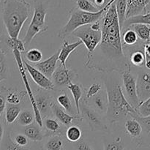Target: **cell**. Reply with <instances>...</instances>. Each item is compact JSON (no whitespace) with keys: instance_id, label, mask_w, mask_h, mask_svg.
<instances>
[{"instance_id":"ac0fdd59","label":"cell","mask_w":150,"mask_h":150,"mask_svg":"<svg viewBox=\"0 0 150 150\" xmlns=\"http://www.w3.org/2000/svg\"><path fill=\"white\" fill-rule=\"evenodd\" d=\"M92 103V108L98 114H106L107 107H108V100H107L106 95H104L101 92H99L88 100L86 103Z\"/></svg>"},{"instance_id":"7402d4cb","label":"cell","mask_w":150,"mask_h":150,"mask_svg":"<svg viewBox=\"0 0 150 150\" xmlns=\"http://www.w3.org/2000/svg\"><path fill=\"white\" fill-rule=\"evenodd\" d=\"M126 132L134 139H139L142 136V127L140 123L135 119L132 118L126 121L125 125Z\"/></svg>"},{"instance_id":"836d02e7","label":"cell","mask_w":150,"mask_h":150,"mask_svg":"<svg viewBox=\"0 0 150 150\" xmlns=\"http://www.w3.org/2000/svg\"><path fill=\"white\" fill-rule=\"evenodd\" d=\"M122 40L123 42L127 46H133L138 42L139 38L136 35V32L130 28H127L125 29L122 35Z\"/></svg>"},{"instance_id":"e0dca14e","label":"cell","mask_w":150,"mask_h":150,"mask_svg":"<svg viewBox=\"0 0 150 150\" xmlns=\"http://www.w3.org/2000/svg\"><path fill=\"white\" fill-rule=\"evenodd\" d=\"M81 44L82 42L81 40H78L76 42H73V43H69L67 40H64L62 48L59 50V60L60 61V64L64 67H67L66 61L68 59L69 56Z\"/></svg>"},{"instance_id":"74e56055","label":"cell","mask_w":150,"mask_h":150,"mask_svg":"<svg viewBox=\"0 0 150 150\" xmlns=\"http://www.w3.org/2000/svg\"><path fill=\"white\" fill-rule=\"evenodd\" d=\"M78 8L82 11L87 12V13H97L99 9L94 6L89 0H76Z\"/></svg>"},{"instance_id":"681fc988","label":"cell","mask_w":150,"mask_h":150,"mask_svg":"<svg viewBox=\"0 0 150 150\" xmlns=\"http://www.w3.org/2000/svg\"><path fill=\"white\" fill-rule=\"evenodd\" d=\"M29 149H30V150H34V149H31V148H29ZM35 150H45V149H44L43 148H40V149H35Z\"/></svg>"},{"instance_id":"ffe728a7","label":"cell","mask_w":150,"mask_h":150,"mask_svg":"<svg viewBox=\"0 0 150 150\" xmlns=\"http://www.w3.org/2000/svg\"><path fill=\"white\" fill-rule=\"evenodd\" d=\"M133 24H145L150 26V12L133 16V17L128 18L126 19L124 25H123L122 32H123L124 29H126L129 26Z\"/></svg>"},{"instance_id":"9a60e30c","label":"cell","mask_w":150,"mask_h":150,"mask_svg":"<svg viewBox=\"0 0 150 150\" xmlns=\"http://www.w3.org/2000/svg\"><path fill=\"white\" fill-rule=\"evenodd\" d=\"M51 112L54 114L56 118L65 127H69L72 126L73 122L75 120H83V117L81 116H72L67 114L62 109L61 107L59 105H57L56 103L53 101L52 104H51Z\"/></svg>"},{"instance_id":"f1b7e54d","label":"cell","mask_w":150,"mask_h":150,"mask_svg":"<svg viewBox=\"0 0 150 150\" xmlns=\"http://www.w3.org/2000/svg\"><path fill=\"white\" fill-rule=\"evenodd\" d=\"M130 62L136 67H142L145 64V56L144 48H134L130 53Z\"/></svg>"},{"instance_id":"d6986e66","label":"cell","mask_w":150,"mask_h":150,"mask_svg":"<svg viewBox=\"0 0 150 150\" xmlns=\"http://www.w3.org/2000/svg\"><path fill=\"white\" fill-rule=\"evenodd\" d=\"M41 127L34 122L23 128V135L27 137L29 140L34 142H42L44 139V134L41 130Z\"/></svg>"},{"instance_id":"5b68a950","label":"cell","mask_w":150,"mask_h":150,"mask_svg":"<svg viewBox=\"0 0 150 150\" xmlns=\"http://www.w3.org/2000/svg\"><path fill=\"white\" fill-rule=\"evenodd\" d=\"M46 14V8H45L42 4L35 6L32 21L22 40L24 45H29L37 35L42 34L48 30V26L45 23Z\"/></svg>"},{"instance_id":"2e32d148","label":"cell","mask_w":150,"mask_h":150,"mask_svg":"<svg viewBox=\"0 0 150 150\" xmlns=\"http://www.w3.org/2000/svg\"><path fill=\"white\" fill-rule=\"evenodd\" d=\"M150 0H127L126 19L146 13V7Z\"/></svg>"},{"instance_id":"52a82bcc","label":"cell","mask_w":150,"mask_h":150,"mask_svg":"<svg viewBox=\"0 0 150 150\" xmlns=\"http://www.w3.org/2000/svg\"><path fill=\"white\" fill-rule=\"evenodd\" d=\"M122 81L125 96L129 103L137 111L138 107L140 105L136 89V77L131 73V67L129 64L128 67L122 72Z\"/></svg>"},{"instance_id":"f35d334b","label":"cell","mask_w":150,"mask_h":150,"mask_svg":"<svg viewBox=\"0 0 150 150\" xmlns=\"http://www.w3.org/2000/svg\"><path fill=\"white\" fill-rule=\"evenodd\" d=\"M131 118L135 119L137 120L142 127V133H144L147 135H150V116L149 117H142L138 114V115L133 116Z\"/></svg>"},{"instance_id":"9c48e42d","label":"cell","mask_w":150,"mask_h":150,"mask_svg":"<svg viewBox=\"0 0 150 150\" xmlns=\"http://www.w3.org/2000/svg\"><path fill=\"white\" fill-rule=\"evenodd\" d=\"M80 110H81V117L86 120L89 127L92 131L106 130L107 126L103 122L99 114L91 108L89 105L80 103Z\"/></svg>"},{"instance_id":"5bb4252c","label":"cell","mask_w":150,"mask_h":150,"mask_svg":"<svg viewBox=\"0 0 150 150\" xmlns=\"http://www.w3.org/2000/svg\"><path fill=\"white\" fill-rule=\"evenodd\" d=\"M59 50L54 53L52 56L48 58L47 59L42 62L35 64L34 67L42 73L44 76H46L48 79H51L54 74V71L57 67V62L59 60Z\"/></svg>"},{"instance_id":"cb8c5ba5","label":"cell","mask_w":150,"mask_h":150,"mask_svg":"<svg viewBox=\"0 0 150 150\" xmlns=\"http://www.w3.org/2000/svg\"><path fill=\"white\" fill-rule=\"evenodd\" d=\"M128 28H130L136 32L138 38L142 42H145L146 43L150 42V26L145 24H133Z\"/></svg>"},{"instance_id":"b9f144b4","label":"cell","mask_w":150,"mask_h":150,"mask_svg":"<svg viewBox=\"0 0 150 150\" xmlns=\"http://www.w3.org/2000/svg\"><path fill=\"white\" fill-rule=\"evenodd\" d=\"M101 89H102V86H101L100 83H95L91 85L89 87V89H87V92H86V101L90 99V98H92V97L95 96V95H96L97 94L100 92Z\"/></svg>"},{"instance_id":"bcb514c9","label":"cell","mask_w":150,"mask_h":150,"mask_svg":"<svg viewBox=\"0 0 150 150\" xmlns=\"http://www.w3.org/2000/svg\"><path fill=\"white\" fill-rule=\"evenodd\" d=\"M89 1L97 8L101 10V9L104 8L110 2L111 0H89Z\"/></svg>"},{"instance_id":"3957f363","label":"cell","mask_w":150,"mask_h":150,"mask_svg":"<svg viewBox=\"0 0 150 150\" xmlns=\"http://www.w3.org/2000/svg\"><path fill=\"white\" fill-rule=\"evenodd\" d=\"M30 13V4L26 0H4L2 19L7 35L18 39Z\"/></svg>"},{"instance_id":"8992f818","label":"cell","mask_w":150,"mask_h":150,"mask_svg":"<svg viewBox=\"0 0 150 150\" xmlns=\"http://www.w3.org/2000/svg\"><path fill=\"white\" fill-rule=\"evenodd\" d=\"M12 51H13V55H14L15 60H16V63H17V65H18V70H19V73H20L22 81H23V84H24L25 88H26V94L28 95V97H29V100H30L31 104H32L34 115H35V122H36L40 127H42V126H43V120H42V117H41L40 115V113L39 110H38V107H37L36 105V103H35V95H34L33 92H32V89H31L30 84H29V81H28V78L27 76H26V69H25L24 65H23L21 53L16 49L13 50Z\"/></svg>"},{"instance_id":"d590c367","label":"cell","mask_w":150,"mask_h":150,"mask_svg":"<svg viewBox=\"0 0 150 150\" xmlns=\"http://www.w3.org/2000/svg\"><path fill=\"white\" fill-rule=\"evenodd\" d=\"M125 144L121 137H117L109 142L104 143L103 150H124Z\"/></svg>"},{"instance_id":"484cf974","label":"cell","mask_w":150,"mask_h":150,"mask_svg":"<svg viewBox=\"0 0 150 150\" xmlns=\"http://www.w3.org/2000/svg\"><path fill=\"white\" fill-rule=\"evenodd\" d=\"M0 41L1 43L4 42L12 51L16 49L20 51L21 53H23L26 50L23 41L21 40H19L18 38L15 39V38H11L9 36H4V35H0Z\"/></svg>"},{"instance_id":"60d3db41","label":"cell","mask_w":150,"mask_h":150,"mask_svg":"<svg viewBox=\"0 0 150 150\" xmlns=\"http://www.w3.org/2000/svg\"><path fill=\"white\" fill-rule=\"evenodd\" d=\"M6 100L7 103L19 105L21 102V94L17 93L15 91H9L6 95Z\"/></svg>"},{"instance_id":"277c9868","label":"cell","mask_w":150,"mask_h":150,"mask_svg":"<svg viewBox=\"0 0 150 150\" xmlns=\"http://www.w3.org/2000/svg\"><path fill=\"white\" fill-rule=\"evenodd\" d=\"M115 0H111L110 2L104 8L101 9L97 13H87L79 10L78 7H74L69 12L68 21L67 23L62 28L58 33V37L60 39H64L73 33L75 30L81 26L92 24L100 20L104 13L110 5L114 2Z\"/></svg>"},{"instance_id":"7bdbcfd3","label":"cell","mask_w":150,"mask_h":150,"mask_svg":"<svg viewBox=\"0 0 150 150\" xmlns=\"http://www.w3.org/2000/svg\"><path fill=\"white\" fill-rule=\"evenodd\" d=\"M13 140L20 146H22V147H28L27 146L29 144V139L23 134L16 135Z\"/></svg>"},{"instance_id":"7a4b0ae2","label":"cell","mask_w":150,"mask_h":150,"mask_svg":"<svg viewBox=\"0 0 150 150\" xmlns=\"http://www.w3.org/2000/svg\"><path fill=\"white\" fill-rule=\"evenodd\" d=\"M108 107L106 118L111 123L122 120L127 117H133L138 115V112L126 99L122 87L117 80L112 77L105 79Z\"/></svg>"},{"instance_id":"44dd1931","label":"cell","mask_w":150,"mask_h":150,"mask_svg":"<svg viewBox=\"0 0 150 150\" xmlns=\"http://www.w3.org/2000/svg\"><path fill=\"white\" fill-rule=\"evenodd\" d=\"M44 126H45L46 133L49 136H61L63 133V130L62 129L59 122L56 120L51 118H45L44 122Z\"/></svg>"},{"instance_id":"83f0119b","label":"cell","mask_w":150,"mask_h":150,"mask_svg":"<svg viewBox=\"0 0 150 150\" xmlns=\"http://www.w3.org/2000/svg\"><path fill=\"white\" fill-rule=\"evenodd\" d=\"M117 11V18L120 23L121 32L122 30L123 25L126 20V12H127V0H115L114 1Z\"/></svg>"},{"instance_id":"7dc6e473","label":"cell","mask_w":150,"mask_h":150,"mask_svg":"<svg viewBox=\"0 0 150 150\" xmlns=\"http://www.w3.org/2000/svg\"><path fill=\"white\" fill-rule=\"evenodd\" d=\"M6 104H7L6 95L3 92H0V117L2 115L4 111H5Z\"/></svg>"},{"instance_id":"4316f807","label":"cell","mask_w":150,"mask_h":150,"mask_svg":"<svg viewBox=\"0 0 150 150\" xmlns=\"http://www.w3.org/2000/svg\"><path fill=\"white\" fill-rule=\"evenodd\" d=\"M67 88L70 91L72 95H73L75 105H76V111H77V114L79 115L81 114L80 103L82 98V94H83L81 87L79 84H76V83H73V82H70L67 86Z\"/></svg>"},{"instance_id":"7c38bea8","label":"cell","mask_w":150,"mask_h":150,"mask_svg":"<svg viewBox=\"0 0 150 150\" xmlns=\"http://www.w3.org/2000/svg\"><path fill=\"white\" fill-rule=\"evenodd\" d=\"M136 89L139 102L150 97V71H141L136 77Z\"/></svg>"},{"instance_id":"e575fe53","label":"cell","mask_w":150,"mask_h":150,"mask_svg":"<svg viewBox=\"0 0 150 150\" xmlns=\"http://www.w3.org/2000/svg\"><path fill=\"white\" fill-rule=\"evenodd\" d=\"M66 138L67 140L73 143H76L79 142L82 136V131L79 127L76 125H72L67 127L66 130Z\"/></svg>"},{"instance_id":"c3c4849f","label":"cell","mask_w":150,"mask_h":150,"mask_svg":"<svg viewBox=\"0 0 150 150\" xmlns=\"http://www.w3.org/2000/svg\"><path fill=\"white\" fill-rule=\"evenodd\" d=\"M4 133H5V132H4V125H3V122H1V120H0V144H1L3 138H4Z\"/></svg>"},{"instance_id":"4fadbf2b","label":"cell","mask_w":150,"mask_h":150,"mask_svg":"<svg viewBox=\"0 0 150 150\" xmlns=\"http://www.w3.org/2000/svg\"><path fill=\"white\" fill-rule=\"evenodd\" d=\"M35 95V103L40 113L41 117L48 118L51 114V104L53 100H51V97L49 94L45 93L43 91H38V93Z\"/></svg>"},{"instance_id":"1f68e13d","label":"cell","mask_w":150,"mask_h":150,"mask_svg":"<svg viewBox=\"0 0 150 150\" xmlns=\"http://www.w3.org/2000/svg\"><path fill=\"white\" fill-rule=\"evenodd\" d=\"M57 100L59 106L64 108L65 112H67V114H71L74 115V108H73L71 100H70V98L67 93L63 92V93L59 94L57 96Z\"/></svg>"},{"instance_id":"30bf717a","label":"cell","mask_w":150,"mask_h":150,"mask_svg":"<svg viewBox=\"0 0 150 150\" xmlns=\"http://www.w3.org/2000/svg\"><path fill=\"white\" fill-rule=\"evenodd\" d=\"M52 82L54 85V89L57 87L58 89L67 88L69 83L73 82V80L77 78V74L72 69L64 67L60 64L57 67L52 76Z\"/></svg>"},{"instance_id":"f6af8a7d","label":"cell","mask_w":150,"mask_h":150,"mask_svg":"<svg viewBox=\"0 0 150 150\" xmlns=\"http://www.w3.org/2000/svg\"><path fill=\"white\" fill-rule=\"evenodd\" d=\"M76 150H93L91 148V146L88 144L87 142L84 140L81 139L76 144Z\"/></svg>"},{"instance_id":"ba28073f","label":"cell","mask_w":150,"mask_h":150,"mask_svg":"<svg viewBox=\"0 0 150 150\" xmlns=\"http://www.w3.org/2000/svg\"><path fill=\"white\" fill-rule=\"evenodd\" d=\"M72 34L74 37L79 38L82 43L84 44L89 54L93 52L100 42L101 31L92 29L91 24L81 26Z\"/></svg>"},{"instance_id":"f907efd6","label":"cell","mask_w":150,"mask_h":150,"mask_svg":"<svg viewBox=\"0 0 150 150\" xmlns=\"http://www.w3.org/2000/svg\"><path fill=\"white\" fill-rule=\"evenodd\" d=\"M0 1H1V0H0Z\"/></svg>"},{"instance_id":"ab89813d","label":"cell","mask_w":150,"mask_h":150,"mask_svg":"<svg viewBox=\"0 0 150 150\" xmlns=\"http://www.w3.org/2000/svg\"><path fill=\"white\" fill-rule=\"evenodd\" d=\"M137 112L140 117H146L150 116V97L144 102L141 103L137 108Z\"/></svg>"},{"instance_id":"f546056e","label":"cell","mask_w":150,"mask_h":150,"mask_svg":"<svg viewBox=\"0 0 150 150\" xmlns=\"http://www.w3.org/2000/svg\"><path fill=\"white\" fill-rule=\"evenodd\" d=\"M9 69L6 54L2 48V43L0 41V83L8 79Z\"/></svg>"},{"instance_id":"603a6c76","label":"cell","mask_w":150,"mask_h":150,"mask_svg":"<svg viewBox=\"0 0 150 150\" xmlns=\"http://www.w3.org/2000/svg\"><path fill=\"white\" fill-rule=\"evenodd\" d=\"M21 108L19 105L7 103L5 108V121L7 125H12L17 120Z\"/></svg>"},{"instance_id":"6da1fadb","label":"cell","mask_w":150,"mask_h":150,"mask_svg":"<svg viewBox=\"0 0 150 150\" xmlns=\"http://www.w3.org/2000/svg\"><path fill=\"white\" fill-rule=\"evenodd\" d=\"M100 23V42L93 52L87 53L85 66L102 73H122L130 63L123 51L122 32L114 2L108 7Z\"/></svg>"},{"instance_id":"8d00e7d4","label":"cell","mask_w":150,"mask_h":150,"mask_svg":"<svg viewBox=\"0 0 150 150\" xmlns=\"http://www.w3.org/2000/svg\"><path fill=\"white\" fill-rule=\"evenodd\" d=\"M25 57L29 62L37 64V63L40 62L42 59V54L40 50L37 49V48H32V49L26 51Z\"/></svg>"},{"instance_id":"ee69618b","label":"cell","mask_w":150,"mask_h":150,"mask_svg":"<svg viewBox=\"0 0 150 150\" xmlns=\"http://www.w3.org/2000/svg\"><path fill=\"white\" fill-rule=\"evenodd\" d=\"M144 53L145 56V64L146 69L150 70V42L145 43L144 45Z\"/></svg>"},{"instance_id":"8fae6325","label":"cell","mask_w":150,"mask_h":150,"mask_svg":"<svg viewBox=\"0 0 150 150\" xmlns=\"http://www.w3.org/2000/svg\"><path fill=\"white\" fill-rule=\"evenodd\" d=\"M23 63L24 65L25 69L28 71L29 76L32 78L35 83L38 86L42 89L43 90H53L54 89V85L51 79H48L45 76H44L41 72L37 70L34 66L28 64L26 61L23 59Z\"/></svg>"},{"instance_id":"4dcf8cb0","label":"cell","mask_w":150,"mask_h":150,"mask_svg":"<svg viewBox=\"0 0 150 150\" xmlns=\"http://www.w3.org/2000/svg\"><path fill=\"white\" fill-rule=\"evenodd\" d=\"M45 150H64V144L59 136H50L43 145Z\"/></svg>"},{"instance_id":"d6a6232c","label":"cell","mask_w":150,"mask_h":150,"mask_svg":"<svg viewBox=\"0 0 150 150\" xmlns=\"http://www.w3.org/2000/svg\"><path fill=\"white\" fill-rule=\"evenodd\" d=\"M16 120H17L18 125L21 126L26 127V126L32 124L34 121H35L33 111L29 109L23 110V111H21Z\"/></svg>"},{"instance_id":"d4e9b609","label":"cell","mask_w":150,"mask_h":150,"mask_svg":"<svg viewBox=\"0 0 150 150\" xmlns=\"http://www.w3.org/2000/svg\"><path fill=\"white\" fill-rule=\"evenodd\" d=\"M1 150H30L29 147H22L18 145L11 137L10 131L4 133V138L0 144Z\"/></svg>"}]
</instances>
